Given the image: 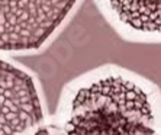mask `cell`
<instances>
[{"mask_svg": "<svg viewBox=\"0 0 161 135\" xmlns=\"http://www.w3.org/2000/svg\"><path fill=\"white\" fill-rule=\"evenodd\" d=\"M99 4L124 34L161 37V0H99Z\"/></svg>", "mask_w": 161, "mask_h": 135, "instance_id": "obj_4", "label": "cell"}, {"mask_svg": "<svg viewBox=\"0 0 161 135\" xmlns=\"http://www.w3.org/2000/svg\"><path fill=\"white\" fill-rule=\"evenodd\" d=\"M79 0H0V53H34L60 31Z\"/></svg>", "mask_w": 161, "mask_h": 135, "instance_id": "obj_2", "label": "cell"}, {"mask_svg": "<svg viewBox=\"0 0 161 135\" xmlns=\"http://www.w3.org/2000/svg\"><path fill=\"white\" fill-rule=\"evenodd\" d=\"M150 94L134 80L106 74L80 86L68 103L64 135H153Z\"/></svg>", "mask_w": 161, "mask_h": 135, "instance_id": "obj_1", "label": "cell"}, {"mask_svg": "<svg viewBox=\"0 0 161 135\" xmlns=\"http://www.w3.org/2000/svg\"><path fill=\"white\" fill-rule=\"evenodd\" d=\"M42 121L44 109L34 77L0 58V135H22Z\"/></svg>", "mask_w": 161, "mask_h": 135, "instance_id": "obj_3", "label": "cell"}]
</instances>
